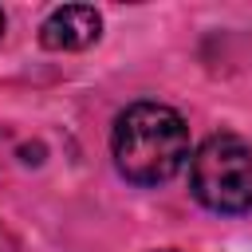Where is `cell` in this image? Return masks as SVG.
<instances>
[{"label": "cell", "mask_w": 252, "mask_h": 252, "mask_svg": "<svg viewBox=\"0 0 252 252\" xmlns=\"http://www.w3.org/2000/svg\"><path fill=\"white\" fill-rule=\"evenodd\" d=\"M110 154L126 181L161 185L189 161V126L165 102H134L114 118Z\"/></svg>", "instance_id": "cell-1"}, {"label": "cell", "mask_w": 252, "mask_h": 252, "mask_svg": "<svg viewBox=\"0 0 252 252\" xmlns=\"http://www.w3.org/2000/svg\"><path fill=\"white\" fill-rule=\"evenodd\" d=\"M189 189L209 213H248L252 209V146L240 134H213L189 161Z\"/></svg>", "instance_id": "cell-2"}, {"label": "cell", "mask_w": 252, "mask_h": 252, "mask_svg": "<svg viewBox=\"0 0 252 252\" xmlns=\"http://www.w3.org/2000/svg\"><path fill=\"white\" fill-rule=\"evenodd\" d=\"M102 32V16L91 4H63L51 8L47 20L39 24V43L47 51H83L98 39Z\"/></svg>", "instance_id": "cell-3"}, {"label": "cell", "mask_w": 252, "mask_h": 252, "mask_svg": "<svg viewBox=\"0 0 252 252\" xmlns=\"http://www.w3.org/2000/svg\"><path fill=\"white\" fill-rule=\"evenodd\" d=\"M158 252H177V248H158Z\"/></svg>", "instance_id": "cell-4"}, {"label": "cell", "mask_w": 252, "mask_h": 252, "mask_svg": "<svg viewBox=\"0 0 252 252\" xmlns=\"http://www.w3.org/2000/svg\"><path fill=\"white\" fill-rule=\"evenodd\" d=\"M0 32H4V12H0Z\"/></svg>", "instance_id": "cell-5"}]
</instances>
